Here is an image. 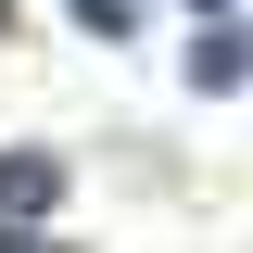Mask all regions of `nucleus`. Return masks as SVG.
I'll use <instances>...</instances> for the list:
<instances>
[{
  "mask_svg": "<svg viewBox=\"0 0 253 253\" xmlns=\"http://www.w3.org/2000/svg\"><path fill=\"white\" fill-rule=\"evenodd\" d=\"M190 89H241V26H215L203 51H190Z\"/></svg>",
  "mask_w": 253,
  "mask_h": 253,
  "instance_id": "f03ea898",
  "label": "nucleus"
},
{
  "mask_svg": "<svg viewBox=\"0 0 253 253\" xmlns=\"http://www.w3.org/2000/svg\"><path fill=\"white\" fill-rule=\"evenodd\" d=\"M51 203H63V165L51 152H0V241H38Z\"/></svg>",
  "mask_w": 253,
  "mask_h": 253,
  "instance_id": "f257e3e1",
  "label": "nucleus"
},
{
  "mask_svg": "<svg viewBox=\"0 0 253 253\" xmlns=\"http://www.w3.org/2000/svg\"><path fill=\"white\" fill-rule=\"evenodd\" d=\"M0 13H13V0H0Z\"/></svg>",
  "mask_w": 253,
  "mask_h": 253,
  "instance_id": "7ed1b4c3",
  "label": "nucleus"
}]
</instances>
